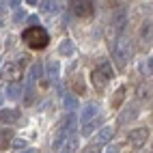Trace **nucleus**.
Instances as JSON below:
<instances>
[{"label":"nucleus","instance_id":"f257e3e1","mask_svg":"<svg viewBox=\"0 0 153 153\" xmlns=\"http://www.w3.org/2000/svg\"><path fill=\"white\" fill-rule=\"evenodd\" d=\"M22 41L30 50H43L50 43V35H48V30L41 28V26H28L22 33Z\"/></svg>","mask_w":153,"mask_h":153},{"label":"nucleus","instance_id":"f03ea898","mask_svg":"<svg viewBox=\"0 0 153 153\" xmlns=\"http://www.w3.org/2000/svg\"><path fill=\"white\" fill-rule=\"evenodd\" d=\"M110 78H112V65H110V60H101V63L93 69V74H91L93 86L97 91H104L106 84L110 82Z\"/></svg>","mask_w":153,"mask_h":153},{"label":"nucleus","instance_id":"7ed1b4c3","mask_svg":"<svg viewBox=\"0 0 153 153\" xmlns=\"http://www.w3.org/2000/svg\"><path fill=\"white\" fill-rule=\"evenodd\" d=\"M112 56H114L119 67H125V63L131 58V41L127 37H119L114 43H112Z\"/></svg>","mask_w":153,"mask_h":153},{"label":"nucleus","instance_id":"20e7f679","mask_svg":"<svg viewBox=\"0 0 153 153\" xmlns=\"http://www.w3.org/2000/svg\"><path fill=\"white\" fill-rule=\"evenodd\" d=\"M69 9L74 11L78 17H88V15H93V0H69Z\"/></svg>","mask_w":153,"mask_h":153},{"label":"nucleus","instance_id":"39448f33","mask_svg":"<svg viewBox=\"0 0 153 153\" xmlns=\"http://www.w3.org/2000/svg\"><path fill=\"white\" fill-rule=\"evenodd\" d=\"M19 76H22V65H19L17 60H11L9 65H4V69H2V78H4V80L15 82Z\"/></svg>","mask_w":153,"mask_h":153},{"label":"nucleus","instance_id":"423d86ee","mask_svg":"<svg viewBox=\"0 0 153 153\" xmlns=\"http://www.w3.org/2000/svg\"><path fill=\"white\" fill-rule=\"evenodd\" d=\"M147 140H149V129H147V127H138V129H131V131H129V142H131V147H142Z\"/></svg>","mask_w":153,"mask_h":153},{"label":"nucleus","instance_id":"0eeeda50","mask_svg":"<svg viewBox=\"0 0 153 153\" xmlns=\"http://www.w3.org/2000/svg\"><path fill=\"white\" fill-rule=\"evenodd\" d=\"M125 26H127V13H125V9H119L114 13V17H112V28L117 33H123Z\"/></svg>","mask_w":153,"mask_h":153},{"label":"nucleus","instance_id":"6e6552de","mask_svg":"<svg viewBox=\"0 0 153 153\" xmlns=\"http://www.w3.org/2000/svg\"><path fill=\"white\" fill-rule=\"evenodd\" d=\"M45 78L50 82H58V78H60V63L58 60H50L45 65Z\"/></svg>","mask_w":153,"mask_h":153},{"label":"nucleus","instance_id":"1a4fd4ad","mask_svg":"<svg viewBox=\"0 0 153 153\" xmlns=\"http://www.w3.org/2000/svg\"><path fill=\"white\" fill-rule=\"evenodd\" d=\"M97 112H99V106L95 104V101H91V104H86L82 110H80V121L86 123V121H91V119L97 117Z\"/></svg>","mask_w":153,"mask_h":153},{"label":"nucleus","instance_id":"9d476101","mask_svg":"<svg viewBox=\"0 0 153 153\" xmlns=\"http://www.w3.org/2000/svg\"><path fill=\"white\" fill-rule=\"evenodd\" d=\"M19 119V110H15V108H4V110H0V121L2 123H15V121Z\"/></svg>","mask_w":153,"mask_h":153},{"label":"nucleus","instance_id":"9b49d317","mask_svg":"<svg viewBox=\"0 0 153 153\" xmlns=\"http://www.w3.org/2000/svg\"><path fill=\"white\" fill-rule=\"evenodd\" d=\"M114 127H112V125H106V127H101V131H99V134H97V142H99V145H104V142H110L112 140V136H114Z\"/></svg>","mask_w":153,"mask_h":153},{"label":"nucleus","instance_id":"f8f14e48","mask_svg":"<svg viewBox=\"0 0 153 153\" xmlns=\"http://www.w3.org/2000/svg\"><path fill=\"white\" fill-rule=\"evenodd\" d=\"M58 52L63 54V56H71V54L76 52L74 41H71V39H63V41H60V45H58Z\"/></svg>","mask_w":153,"mask_h":153},{"label":"nucleus","instance_id":"ddd939ff","mask_svg":"<svg viewBox=\"0 0 153 153\" xmlns=\"http://www.w3.org/2000/svg\"><path fill=\"white\" fill-rule=\"evenodd\" d=\"M136 117H138V108H136V106H127L125 112L121 114V123H129V121L136 119Z\"/></svg>","mask_w":153,"mask_h":153},{"label":"nucleus","instance_id":"4468645a","mask_svg":"<svg viewBox=\"0 0 153 153\" xmlns=\"http://www.w3.org/2000/svg\"><path fill=\"white\" fill-rule=\"evenodd\" d=\"M22 95V86L15 84V82H9V88H7V97L9 99H19Z\"/></svg>","mask_w":153,"mask_h":153},{"label":"nucleus","instance_id":"2eb2a0df","mask_svg":"<svg viewBox=\"0 0 153 153\" xmlns=\"http://www.w3.org/2000/svg\"><path fill=\"white\" fill-rule=\"evenodd\" d=\"M97 125H99V119H97V117L91 119V121H86V123H82V136H91Z\"/></svg>","mask_w":153,"mask_h":153},{"label":"nucleus","instance_id":"dca6fc26","mask_svg":"<svg viewBox=\"0 0 153 153\" xmlns=\"http://www.w3.org/2000/svg\"><path fill=\"white\" fill-rule=\"evenodd\" d=\"M63 106H65V110L74 112V110L78 108V97H76V95H65V97H63Z\"/></svg>","mask_w":153,"mask_h":153},{"label":"nucleus","instance_id":"f3484780","mask_svg":"<svg viewBox=\"0 0 153 153\" xmlns=\"http://www.w3.org/2000/svg\"><path fill=\"white\" fill-rule=\"evenodd\" d=\"M41 9L45 13H54V11H58V2H56V0H43Z\"/></svg>","mask_w":153,"mask_h":153},{"label":"nucleus","instance_id":"a211bd4d","mask_svg":"<svg viewBox=\"0 0 153 153\" xmlns=\"http://www.w3.org/2000/svg\"><path fill=\"white\" fill-rule=\"evenodd\" d=\"M67 131L63 129V127H60V131H58V134H56V138H54V149H60V145H65V140H67Z\"/></svg>","mask_w":153,"mask_h":153},{"label":"nucleus","instance_id":"6ab92c4d","mask_svg":"<svg viewBox=\"0 0 153 153\" xmlns=\"http://www.w3.org/2000/svg\"><path fill=\"white\" fill-rule=\"evenodd\" d=\"M140 37L145 39V41H149V43H151V19L142 24V28H140Z\"/></svg>","mask_w":153,"mask_h":153},{"label":"nucleus","instance_id":"aec40b11","mask_svg":"<svg viewBox=\"0 0 153 153\" xmlns=\"http://www.w3.org/2000/svg\"><path fill=\"white\" fill-rule=\"evenodd\" d=\"M9 142H11V131L9 129H0V147H9Z\"/></svg>","mask_w":153,"mask_h":153},{"label":"nucleus","instance_id":"412c9836","mask_svg":"<svg viewBox=\"0 0 153 153\" xmlns=\"http://www.w3.org/2000/svg\"><path fill=\"white\" fill-rule=\"evenodd\" d=\"M39 78H41V65H33L30 67V82L35 84Z\"/></svg>","mask_w":153,"mask_h":153},{"label":"nucleus","instance_id":"4be33fe9","mask_svg":"<svg viewBox=\"0 0 153 153\" xmlns=\"http://www.w3.org/2000/svg\"><path fill=\"white\" fill-rule=\"evenodd\" d=\"M76 125H78V123H76V117H74V114H71V117L67 119V125H65L63 129L67 131V134H74V131H76Z\"/></svg>","mask_w":153,"mask_h":153},{"label":"nucleus","instance_id":"5701e85b","mask_svg":"<svg viewBox=\"0 0 153 153\" xmlns=\"http://www.w3.org/2000/svg\"><path fill=\"white\" fill-rule=\"evenodd\" d=\"M138 97H140V99H151V86L142 84V86L138 88Z\"/></svg>","mask_w":153,"mask_h":153},{"label":"nucleus","instance_id":"b1692460","mask_svg":"<svg viewBox=\"0 0 153 153\" xmlns=\"http://www.w3.org/2000/svg\"><path fill=\"white\" fill-rule=\"evenodd\" d=\"M9 147H13V149H24V147H26V140H22V138H11Z\"/></svg>","mask_w":153,"mask_h":153},{"label":"nucleus","instance_id":"393cba45","mask_svg":"<svg viewBox=\"0 0 153 153\" xmlns=\"http://www.w3.org/2000/svg\"><path fill=\"white\" fill-rule=\"evenodd\" d=\"M123 95H125V86H121V88L117 91V97H112V104L119 106V104H121V99H123Z\"/></svg>","mask_w":153,"mask_h":153},{"label":"nucleus","instance_id":"a878e982","mask_svg":"<svg viewBox=\"0 0 153 153\" xmlns=\"http://www.w3.org/2000/svg\"><path fill=\"white\" fill-rule=\"evenodd\" d=\"M76 149H78V136H71L69 142H67V151L71 153V151H76Z\"/></svg>","mask_w":153,"mask_h":153},{"label":"nucleus","instance_id":"bb28decb","mask_svg":"<svg viewBox=\"0 0 153 153\" xmlns=\"http://www.w3.org/2000/svg\"><path fill=\"white\" fill-rule=\"evenodd\" d=\"M74 91H76V93H82V91H84L82 80H74Z\"/></svg>","mask_w":153,"mask_h":153},{"label":"nucleus","instance_id":"cd10ccee","mask_svg":"<svg viewBox=\"0 0 153 153\" xmlns=\"http://www.w3.org/2000/svg\"><path fill=\"white\" fill-rule=\"evenodd\" d=\"M24 17H26V15H24V11H17V13L13 15V22H22Z\"/></svg>","mask_w":153,"mask_h":153},{"label":"nucleus","instance_id":"c85d7f7f","mask_svg":"<svg viewBox=\"0 0 153 153\" xmlns=\"http://www.w3.org/2000/svg\"><path fill=\"white\" fill-rule=\"evenodd\" d=\"M119 151H121V147H119V145H110L106 153H119Z\"/></svg>","mask_w":153,"mask_h":153},{"label":"nucleus","instance_id":"c756f323","mask_svg":"<svg viewBox=\"0 0 153 153\" xmlns=\"http://www.w3.org/2000/svg\"><path fill=\"white\" fill-rule=\"evenodd\" d=\"M84 153H99V147H97V145H93V147H88Z\"/></svg>","mask_w":153,"mask_h":153},{"label":"nucleus","instance_id":"7c9ffc66","mask_svg":"<svg viewBox=\"0 0 153 153\" xmlns=\"http://www.w3.org/2000/svg\"><path fill=\"white\" fill-rule=\"evenodd\" d=\"M9 7H11V9H17V7H19V0H9Z\"/></svg>","mask_w":153,"mask_h":153},{"label":"nucleus","instance_id":"2f4dec72","mask_svg":"<svg viewBox=\"0 0 153 153\" xmlns=\"http://www.w3.org/2000/svg\"><path fill=\"white\" fill-rule=\"evenodd\" d=\"M28 22H30V24H35V26H37V22H39V19H37L35 15H30V17H28Z\"/></svg>","mask_w":153,"mask_h":153},{"label":"nucleus","instance_id":"473e14b6","mask_svg":"<svg viewBox=\"0 0 153 153\" xmlns=\"http://www.w3.org/2000/svg\"><path fill=\"white\" fill-rule=\"evenodd\" d=\"M4 24V11H0V26Z\"/></svg>","mask_w":153,"mask_h":153},{"label":"nucleus","instance_id":"72a5a7b5","mask_svg":"<svg viewBox=\"0 0 153 153\" xmlns=\"http://www.w3.org/2000/svg\"><path fill=\"white\" fill-rule=\"evenodd\" d=\"M26 2H28V4H37V0H26Z\"/></svg>","mask_w":153,"mask_h":153},{"label":"nucleus","instance_id":"f704fd0d","mask_svg":"<svg viewBox=\"0 0 153 153\" xmlns=\"http://www.w3.org/2000/svg\"><path fill=\"white\" fill-rule=\"evenodd\" d=\"M22 153H35V151H30V149H28V151H22Z\"/></svg>","mask_w":153,"mask_h":153},{"label":"nucleus","instance_id":"c9c22d12","mask_svg":"<svg viewBox=\"0 0 153 153\" xmlns=\"http://www.w3.org/2000/svg\"><path fill=\"white\" fill-rule=\"evenodd\" d=\"M0 104H2V93H0Z\"/></svg>","mask_w":153,"mask_h":153},{"label":"nucleus","instance_id":"e433bc0d","mask_svg":"<svg viewBox=\"0 0 153 153\" xmlns=\"http://www.w3.org/2000/svg\"><path fill=\"white\" fill-rule=\"evenodd\" d=\"M140 153H151V151H140Z\"/></svg>","mask_w":153,"mask_h":153},{"label":"nucleus","instance_id":"4c0bfd02","mask_svg":"<svg viewBox=\"0 0 153 153\" xmlns=\"http://www.w3.org/2000/svg\"><path fill=\"white\" fill-rule=\"evenodd\" d=\"M63 153H69V151H63Z\"/></svg>","mask_w":153,"mask_h":153},{"label":"nucleus","instance_id":"58836bf2","mask_svg":"<svg viewBox=\"0 0 153 153\" xmlns=\"http://www.w3.org/2000/svg\"><path fill=\"white\" fill-rule=\"evenodd\" d=\"M0 60H2V56H0Z\"/></svg>","mask_w":153,"mask_h":153}]
</instances>
